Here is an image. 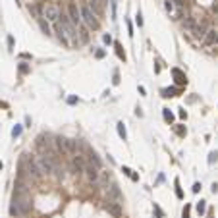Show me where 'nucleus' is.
Instances as JSON below:
<instances>
[{"label":"nucleus","instance_id":"nucleus-9","mask_svg":"<svg viewBox=\"0 0 218 218\" xmlns=\"http://www.w3.org/2000/svg\"><path fill=\"white\" fill-rule=\"evenodd\" d=\"M203 43L206 46H218V31L216 29H206L205 37H203Z\"/></svg>","mask_w":218,"mask_h":218},{"label":"nucleus","instance_id":"nucleus-15","mask_svg":"<svg viewBox=\"0 0 218 218\" xmlns=\"http://www.w3.org/2000/svg\"><path fill=\"white\" fill-rule=\"evenodd\" d=\"M164 8H166V12H168V14L176 12V4H174L172 0H166V2H164Z\"/></svg>","mask_w":218,"mask_h":218},{"label":"nucleus","instance_id":"nucleus-13","mask_svg":"<svg viewBox=\"0 0 218 218\" xmlns=\"http://www.w3.org/2000/svg\"><path fill=\"white\" fill-rule=\"evenodd\" d=\"M39 25H41V29L45 31L46 35H52V31H50V25H48V21H45V17H39Z\"/></svg>","mask_w":218,"mask_h":218},{"label":"nucleus","instance_id":"nucleus-10","mask_svg":"<svg viewBox=\"0 0 218 218\" xmlns=\"http://www.w3.org/2000/svg\"><path fill=\"white\" fill-rule=\"evenodd\" d=\"M71 166H74V172L77 174V176L83 172V170H85V160H83L81 154H75V157H74V160H71Z\"/></svg>","mask_w":218,"mask_h":218},{"label":"nucleus","instance_id":"nucleus-3","mask_svg":"<svg viewBox=\"0 0 218 218\" xmlns=\"http://www.w3.org/2000/svg\"><path fill=\"white\" fill-rule=\"evenodd\" d=\"M37 166H39V170H41V174H46V176H52V174L56 172V164H54L52 157H48V154L37 157Z\"/></svg>","mask_w":218,"mask_h":218},{"label":"nucleus","instance_id":"nucleus-20","mask_svg":"<svg viewBox=\"0 0 218 218\" xmlns=\"http://www.w3.org/2000/svg\"><path fill=\"white\" fill-rule=\"evenodd\" d=\"M29 12L33 14V16L37 17V19H39V17H41V14H39V10H37V6H35V4H31V6H29Z\"/></svg>","mask_w":218,"mask_h":218},{"label":"nucleus","instance_id":"nucleus-14","mask_svg":"<svg viewBox=\"0 0 218 218\" xmlns=\"http://www.w3.org/2000/svg\"><path fill=\"white\" fill-rule=\"evenodd\" d=\"M195 25H197V23H195V19H193V17H185V19H183V27L187 29V31H193V27H195Z\"/></svg>","mask_w":218,"mask_h":218},{"label":"nucleus","instance_id":"nucleus-5","mask_svg":"<svg viewBox=\"0 0 218 218\" xmlns=\"http://www.w3.org/2000/svg\"><path fill=\"white\" fill-rule=\"evenodd\" d=\"M41 17H46L48 23H58V19H60V10H58V6H54V4H46L45 8H43V16Z\"/></svg>","mask_w":218,"mask_h":218},{"label":"nucleus","instance_id":"nucleus-16","mask_svg":"<svg viewBox=\"0 0 218 218\" xmlns=\"http://www.w3.org/2000/svg\"><path fill=\"white\" fill-rule=\"evenodd\" d=\"M118 135L122 137L123 141H126V137H128V133H126V128H123V122H118Z\"/></svg>","mask_w":218,"mask_h":218},{"label":"nucleus","instance_id":"nucleus-25","mask_svg":"<svg viewBox=\"0 0 218 218\" xmlns=\"http://www.w3.org/2000/svg\"><path fill=\"white\" fill-rule=\"evenodd\" d=\"M137 25H139V27H141V25H143V17H141V12L137 14Z\"/></svg>","mask_w":218,"mask_h":218},{"label":"nucleus","instance_id":"nucleus-8","mask_svg":"<svg viewBox=\"0 0 218 218\" xmlns=\"http://www.w3.org/2000/svg\"><path fill=\"white\" fill-rule=\"evenodd\" d=\"M83 172L87 174V180H89L91 183H97V181L100 180V170L95 168L93 164H85V170H83Z\"/></svg>","mask_w":218,"mask_h":218},{"label":"nucleus","instance_id":"nucleus-31","mask_svg":"<svg viewBox=\"0 0 218 218\" xmlns=\"http://www.w3.org/2000/svg\"><path fill=\"white\" fill-rule=\"evenodd\" d=\"M97 2H99V4H100V6H103V4H106L108 0H97Z\"/></svg>","mask_w":218,"mask_h":218},{"label":"nucleus","instance_id":"nucleus-28","mask_svg":"<svg viewBox=\"0 0 218 218\" xmlns=\"http://www.w3.org/2000/svg\"><path fill=\"white\" fill-rule=\"evenodd\" d=\"M183 218H189V209L185 206V210H183Z\"/></svg>","mask_w":218,"mask_h":218},{"label":"nucleus","instance_id":"nucleus-24","mask_svg":"<svg viewBox=\"0 0 218 218\" xmlns=\"http://www.w3.org/2000/svg\"><path fill=\"white\" fill-rule=\"evenodd\" d=\"M164 120H166V122H172V120H174V116L170 114L168 110H164Z\"/></svg>","mask_w":218,"mask_h":218},{"label":"nucleus","instance_id":"nucleus-2","mask_svg":"<svg viewBox=\"0 0 218 218\" xmlns=\"http://www.w3.org/2000/svg\"><path fill=\"white\" fill-rule=\"evenodd\" d=\"M79 14H81V21H83L85 27H89V29H97V27H99V19H97L95 12L89 8V4H81V6H79Z\"/></svg>","mask_w":218,"mask_h":218},{"label":"nucleus","instance_id":"nucleus-6","mask_svg":"<svg viewBox=\"0 0 218 218\" xmlns=\"http://www.w3.org/2000/svg\"><path fill=\"white\" fill-rule=\"evenodd\" d=\"M68 17H70V21L75 25V27H77V25H83L81 14H79V10H77L75 4H68Z\"/></svg>","mask_w":218,"mask_h":218},{"label":"nucleus","instance_id":"nucleus-4","mask_svg":"<svg viewBox=\"0 0 218 218\" xmlns=\"http://www.w3.org/2000/svg\"><path fill=\"white\" fill-rule=\"evenodd\" d=\"M21 166H25V172H27V176H31V178H41V170H39V166H37V158H33V157H29V154H25L23 158H21Z\"/></svg>","mask_w":218,"mask_h":218},{"label":"nucleus","instance_id":"nucleus-21","mask_svg":"<svg viewBox=\"0 0 218 218\" xmlns=\"http://www.w3.org/2000/svg\"><path fill=\"white\" fill-rule=\"evenodd\" d=\"M29 70H31V68H29L25 62H21V64H19V74H29Z\"/></svg>","mask_w":218,"mask_h":218},{"label":"nucleus","instance_id":"nucleus-29","mask_svg":"<svg viewBox=\"0 0 218 218\" xmlns=\"http://www.w3.org/2000/svg\"><path fill=\"white\" fill-rule=\"evenodd\" d=\"M199 189H201V183H195V185H193V191H195V193H197Z\"/></svg>","mask_w":218,"mask_h":218},{"label":"nucleus","instance_id":"nucleus-11","mask_svg":"<svg viewBox=\"0 0 218 218\" xmlns=\"http://www.w3.org/2000/svg\"><path fill=\"white\" fill-rule=\"evenodd\" d=\"M89 164H93L95 168H99V170H100V166H103V164H100V158L97 157L95 152H89Z\"/></svg>","mask_w":218,"mask_h":218},{"label":"nucleus","instance_id":"nucleus-26","mask_svg":"<svg viewBox=\"0 0 218 218\" xmlns=\"http://www.w3.org/2000/svg\"><path fill=\"white\" fill-rule=\"evenodd\" d=\"M8 46H10V50L14 48V39L12 37H8Z\"/></svg>","mask_w":218,"mask_h":218},{"label":"nucleus","instance_id":"nucleus-12","mask_svg":"<svg viewBox=\"0 0 218 218\" xmlns=\"http://www.w3.org/2000/svg\"><path fill=\"white\" fill-rule=\"evenodd\" d=\"M108 210H110L114 216H120L122 214V210H120V203H108V206H106Z\"/></svg>","mask_w":218,"mask_h":218},{"label":"nucleus","instance_id":"nucleus-23","mask_svg":"<svg viewBox=\"0 0 218 218\" xmlns=\"http://www.w3.org/2000/svg\"><path fill=\"white\" fill-rule=\"evenodd\" d=\"M116 48H118V56L122 58V60H126V54L122 52V46H120V43H116Z\"/></svg>","mask_w":218,"mask_h":218},{"label":"nucleus","instance_id":"nucleus-18","mask_svg":"<svg viewBox=\"0 0 218 218\" xmlns=\"http://www.w3.org/2000/svg\"><path fill=\"white\" fill-rule=\"evenodd\" d=\"M174 75H176V77H178V79H176L178 83H185V77H183V74H181L180 70H174Z\"/></svg>","mask_w":218,"mask_h":218},{"label":"nucleus","instance_id":"nucleus-7","mask_svg":"<svg viewBox=\"0 0 218 218\" xmlns=\"http://www.w3.org/2000/svg\"><path fill=\"white\" fill-rule=\"evenodd\" d=\"M106 195L112 203H122V191H120V187L116 183H110L106 187Z\"/></svg>","mask_w":218,"mask_h":218},{"label":"nucleus","instance_id":"nucleus-17","mask_svg":"<svg viewBox=\"0 0 218 218\" xmlns=\"http://www.w3.org/2000/svg\"><path fill=\"white\" fill-rule=\"evenodd\" d=\"M123 174H126V176H129V178H131L133 181H137V180H139V176H137V174H133V170L126 168V166H123Z\"/></svg>","mask_w":218,"mask_h":218},{"label":"nucleus","instance_id":"nucleus-30","mask_svg":"<svg viewBox=\"0 0 218 218\" xmlns=\"http://www.w3.org/2000/svg\"><path fill=\"white\" fill-rule=\"evenodd\" d=\"M104 43H112V37H110V35H104Z\"/></svg>","mask_w":218,"mask_h":218},{"label":"nucleus","instance_id":"nucleus-1","mask_svg":"<svg viewBox=\"0 0 218 218\" xmlns=\"http://www.w3.org/2000/svg\"><path fill=\"white\" fill-rule=\"evenodd\" d=\"M31 210V201L25 195H14L12 205H10V214L12 216H23Z\"/></svg>","mask_w":218,"mask_h":218},{"label":"nucleus","instance_id":"nucleus-27","mask_svg":"<svg viewBox=\"0 0 218 218\" xmlns=\"http://www.w3.org/2000/svg\"><path fill=\"white\" fill-rule=\"evenodd\" d=\"M68 103H70V104H75V103H77V99H75V97H70V99H68Z\"/></svg>","mask_w":218,"mask_h":218},{"label":"nucleus","instance_id":"nucleus-22","mask_svg":"<svg viewBox=\"0 0 218 218\" xmlns=\"http://www.w3.org/2000/svg\"><path fill=\"white\" fill-rule=\"evenodd\" d=\"M12 135H14V137H19V135H21V126H16V128L12 129Z\"/></svg>","mask_w":218,"mask_h":218},{"label":"nucleus","instance_id":"nucleus-19","mask_svg":"<svg viewBox=\"0 0 218 218\" xmlns=\"http://www.w3.org/2000/svg\"><path fill=\"white\" fill-rule=\"evenodd\" d=\"M205 210H206V203H205V201H199V203H197V212L203 214Z\"/></svg>","mask_w":218,"mask_h":218}]
</instances>
